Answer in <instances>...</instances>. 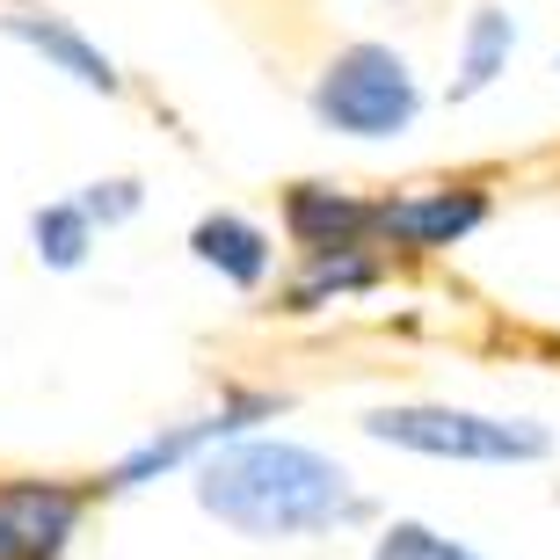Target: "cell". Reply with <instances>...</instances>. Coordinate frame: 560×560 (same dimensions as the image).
I'll use <instances>...</instances> for the list:
<instances>
[{"instance_id":"6da1fadb","label":"cell","mask_w":560,"mask_h":560,"mask_svg":"<svg viewBox=\"0 0 560 560\" xmlns=\"http://www.w3.org/2000/svg\"><path fill=\"white\" fill-rule=\"evenodd\" d=\"M197 502L241 539H306V532H335L372 510L357 495V480L342 474V458L255 430L197 458Z\"/></svg>"},{"instance_id":"7a4b0ae2","label":"cell","mask_w":560,"mask_h":560,"mask_svg":"<svg viewBox=\"0 0 560 560\" xmlns=\"http://www.w3.org/2000/svg\"><path fill=\"white\" fill-rule=\"evenodd\" d=\"M306 109L313 125L335 131V139H364V145H386V139H408L422 125V81L408 51L378 37H357L342 44L306 88Z\"/></svg>"},{"instance_id":"3957f363","label":"cell","mask_w":560,"mask_h":560,"mask_svg":"<svg viewBox=\"0 0 560 560\" xmlns=\"http://www.w3.org/2000/svg\"><path fill=\"white\" fill-rule=\"evenodd\" d=\"M372 444L416 458H452V466H539L553 458V430L532 416H480V408H452V400H400V408H372L364 416Z\"/></svg>"},{"instance_id":"277c9868","label":"cell","mask_w":560,"mask_h":560,"mask_svg":"<svg viewBox=\"0 0 560 560\" xmlns=\"http://www.w3.org/2000/svg\"><path fill=\"white\" fill-rule=\"evenodd\" d=\"M488 211H495V197L480 183H422L400 197H372V241L394 255H444L466 248L488 226Z\"/></svg>"},{"instance_id":"5b68a950","label":"cell","mask_w":560,"mask_h":560,"mask_svg":"<svg viewBox=\"0 0 560 560\" xmlns=\"http://www.w3.org/2000/svg\"><path fill=\"white\" fill-rule=\"evenodd\" d=\"M270 416H284V394H255V386H241V394H226L219 408H211V416L175 422V430H153L139 452H125L103 480H95V488H103V495H131V488H145V480L175 474V466H197L211 444H226V436H248L255 422H270Z\"/></svg>"},{"instance_id":"8992f818","label":"cell","mask_w":560,"mask_h":560,"mask_svg":"<svg viewBox=\"0 0 560 560\" xmlns=\"http://www.w3.org/2000/svg\"><path fill=\"white\" fill-rule=\"evenodd\" d=\"M88 517V488L73 480H0V560H59Z\"/></svg>"},{"instance_id":"52a82bcc","label":"cell","mask_w":560,"mask_h":560,"mask_svg":"<svg viewBox=\"0 0 560 560\" xmlns=\"http://www.w3.org/2000/svg\"><path fill=\"white\" fill-rule=\"evenodd\" d=\"M0 37H15L22 51H37L51 73H66V81L88 88V95H125L117 59H109L88 30H73L66 15H44V8H8V15H0Z\"/></svg>"},{"instance_id":"ba28073f","label":"cell","mask_w":560,"mask_h":560,"mask_svg":"<svg viewBox=\"0 0 560 560\" xmlns=\"http://www.w3.org/2000/svg\"><path fill=\"white\" fill-rule=\"evenodd\" d=\"M284 233L306 255L372 248V197H357L342 183H291L284 189Z\"/></svg>"},{"instance_id":"9c48e42d","label":"cell","mask_w":560,"mask_h":560,"mask_svg":"<svg viewBox=\"0 0 560 560\" xmlns=\"http://www.w3.org/2000/svg\"><path fill=\"white\" fill-rule=\"evenodd\" d=\"M189 255H197L219 284H233V291H262L270 270H277L270 226L248 219V211H205V219L189 226Z\"/></svg>"},{"instance_id":"30bf717a","label":"cell","mask_w":560,"mask_h":560,"mask_svg":"<svg viewBox=\"0 0 560 560\" xmlns=\"http://www.w3.org/2000/svg\"><path fill=\"white\" fill-rule=\"evenodd\" d=\"M510 59H517V22H510V8L488 0L458 30V66H452V81H444V103H480L510 73Z\"/></svg>"},{"instance_id":"8fae6325","label":"cell","mask_w":560,"mask_h":560,"mask_svg":"<svg viewBox=\"0 0 560 560\" xmlns=\"http://www.w3.org/2000/svg\"><path fill=\"white\" fill-rule=\"evenodd\" d=\"M378 277H386V262H378L372 248L306 255V270L284 284V313H320V306H335V299H364V291H378Z\"/></svg>"},{"instance_id":"7c38bea8","label":"cell","mask_w":560,"mask_h":560,"mask_svg":"<svg viewBox=\"0 0 560 560\" xmlns=\"http://www.w3.org/2000/svg\"><path fill=\"white\" fill-rule=\"evenodd\" d=\"M30 248H37L44 270H81L88 255H95V226L81 219V205L73 197H59V205H37L30 211Z\"/></svg>"},{"instance_id":"4fadbf2b","label":"cell","mask_w":560,"mask_h":560,"mask_svg":"<svg viewBox=\"0 0 560 560\" xmlns=\"http://www.w3.org/2000/svg\"><path fill=\"white\" fill-rule=\"evenodd\" d=\"M372 560H480V553H474V546H458V539H444L436 524L394 517V524H386V532H378Z\"/></svg>"},{"instance_id":"5bb4252c","label":"cell","mask_w":560,"mask_h":560,"mask_svg":"<svg viewBox=\"0 0 560 560\" xmlns=\"http://www.w3.org/2000/svg\"><path fill=\"white\" fill-rule=\"evenodd\" d=\"M73 205H81V219H88L95 233L131 226V219L145 211V183H139V175H103V183H88L81 197H73Z\"/></svg>"}]
</instances>
